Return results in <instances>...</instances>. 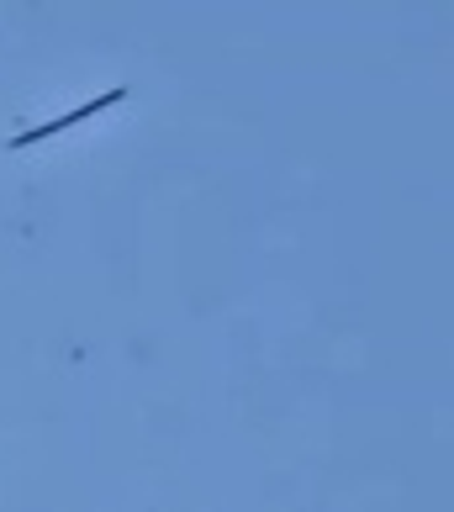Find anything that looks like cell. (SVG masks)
I'll list each match as a JSON object with an SVG mask.
<instances>
[{
	"label": "cell",
	"instance_id": "obj_1",
	"mask_svg": "<svg viewBox=\"0 0 454 512\" xmlns=\"http://www.w3.org/2000/svg\"><path fill=\"white\" fill-rule=\"evenodd\" d=\"M127 90H106L101 101H90V106H80V111H69V117H59V122H43L37 132H22V138H11V148H22V143H37V138H48V132H64L69 122H80V117H90V111H101V106H111V101H122Z\"/></svg>",
	"mask_w": 454,
	"mask_h": 512
}]
</instances>
